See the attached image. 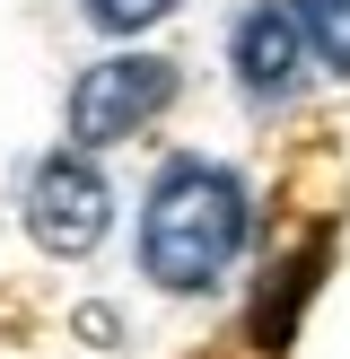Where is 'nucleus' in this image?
<instances>
[{
  "label": "nucleus",
  "mask_w": 350,
  "mask_h": 359,
  "mask_svg": "<svg viewBox=\"0 0 350 359\" xmlns=\"http://www.w3.org/2000/svg\"><path fill=\"white\" fill-rule=\"evenodd\" d=\"M245 228H254V210H245V184L227 167H210V158H167L149 184V210H140V272L158 280V290H210V280L227 272V263L245 255Z\"/></svg>",
  "instance_id": "obj_1"
},
{
  "label": "nucleus",
  "mask_w": 350,
  "mask_h": 359,
  "mask_svg": "<svg viewBox=\"0 0 350 359\" xmlns=\"http://www.w3.org/2000/svg\"><path fill=\"white\" fill-rule=\"evenodd\" d=\"M175 62L167 53H114V62L79 70V88H70V140L79 149H114V140L149 132L158 114L175 105Z\"/></svg>",
  "instance_id": "obj_2"
},
{
  "label": "nucleus",
  "mask_w": 350,
  "mask_h": 359,
  "mask_svg": "<svg viewBox=\"0 0 350 359\" xmlns=\"http://www.w3.org/2000/svg\"><path fill=\"white\" fill-rule=\"evenodd\" d=\"M105 228H114V193H105V175L88 167L79 149L35 158V175H27V237L44 245V255H97Z\"/></svg>",
  "instance_id": "obj_3"
},
{
  "label": "nucleus",
  "mask_w": 350,
  "mask_h": 359,
  "mask_svg": "<svg viewBox=\"0 0 350 359\" xmlns=\"http://www.w3.org/2000/svg\"><path fill=\"white\" fill-rule=\"evenodd\" d=\"M227 53H237V97H254V105H280L298 79H307V62H315V44H307V27H298V9H280V0L237 9Z\"/></svg>",
  "instance_id": "obj_4"
},
{
  "label": "nucleus",
  "mask_w": 350,
  "mask_h": 359,
  "mask_svg": "<svg viewBox=\"0 0 350 359\" xmlns=\"http://www.w3.org/2000/svg\"><path fill=\"white\" fill-rule=\"evenodd\" d=\"M315 263H324V255H289V263L272 272V298L254 307V342H262V351H280V342H289V316H298V298H307L315 280H324Z\"/></svg>",
  "instance_id": "obj_5"
},
{
  "label": "nucleus",
  "mask_w": 350,
  "mask_h": 359,
  "mask_svg": "<svg viewBox=\"0 0 350 359\" xmlns=\"http://www.w3.org/2000/svg\"><path fill=\"white\" fill-rule=\"evenodd\" d=\"M298 27H307V44L350 79V0H298Z\"/></svg>",
  "instance_id": "obj_6"
},
{
  "label": "nucleus",
  "mask_w": 350,
  "mask_h": 359,
  "mask_svg": "<svg viewBox=\"0 0 350 359\" xmlns=\"http://www.w3.org/2000/svg\"><path fill=\"white\" fill-rule=\"evenodd\" d=\"M88 18H97L105 35H140V27H158V18L175 9V0H79Z\"/></svg>",
  "instance_id": "obj_7"
}]
</instances>
